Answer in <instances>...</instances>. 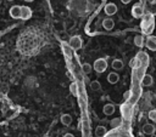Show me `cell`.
I'll use <instances>...</instances> for the list:
<instances>
[{"mask_svg": "<svg viewBox=\"0 0 156 137\" xmlns=\"http://www.w3.org/2000/svg\"><path fill=\"white\" fill-rule=\"evenodd\" d=\"M140 28H141L144 34L150 36V34L152 33V30L155 28V16H152L151 13H145L143 16V19H141V23H140Z\"/></svg>", "mask_w": 156, "mask_h": 137, "instance_id": "1", "label": "cell"}, {"mask_svg": "<svg viewBox=\"0 0 156 137\" xmlns=\"http://www.w3.org/2000/svg\"><path fill=\"white\" fill-rule=\"evenodd\" d=\"M93 68L95 69V72L98 73H104L106 69H107V62L105 58H98L95 62H94V65Z\"/></svg>", "mask_w": 156, "mask_h": 137, "instance_id": "2", "label": "cell"}, {"mask_svg": "<svg viewBox=\"0 0 156 137\" xmlns=\"http://www.w3.org/2000/svg\"><path fill=\"white\" fill-rule=\"evenodd\" d=\"M82 45H83V42H82L80 36H78V35H73V36L69 39V47H71L72 50L78 51L79 48H82Z\"/></svg>", "mask_w": 156, "mask_h": 137, "instance_id": "3", "label": "cell"}, {"mask_svg": "<svg viewBox=\"0 0 156 137\" xmlns=\"http://www.w3.org/2000/svg\"><path fill=\"white\" fill-rule=\"evenodd\" d=\"M144 8H143V5L141 4H135L133 7H132V16L134 18H143L144 16Z\"/></svg>", "mask_w": 156, "mask_h": 137, "instance_id": "4", "label": "cell"}, {"mask_svg": "<svg viewBox=\"0 0 156 137\" xmlns=\"http://www.w3.org/2000/svg\"><path fill=\"white\" fill-rule=\"evenodd\" d=\"M104 11H105V13H106L107 16H113V15L117 12V6H116V4H113V2H108V4L105 5Z\"/></svg>", "mask_w": 156, "mask_h": 137, "instance_id": "5", "label": "cell"}, {"mask_svg": "<svg viewBox=\"0 0 156 137\" xmlns=\"http://www.w3.org/2000/svg\"><path fill=\"white\" fill-rule=\"evenodd\" d=\"M32 17V10L29 8V6L23 5L21 6V19H29Z\"/></svg>", "mask_w": 156, "mask_h": 137, "instance_id": "6", "label": "cell"}, {"mask_svg": "<svg viewBox=\"0 0 156 137\" xmlns=\"http://www.w3.org/2000/svg\"><path fill=\"white\" fill-rule=\"evenodd\" d=\"M145 46L151 51H156V36H152V35L147 36L145 41Z\"/></svg>", "mask_w": 156, "mask_h": 137, "instance_id": "7", "label": "cell"}, {"mask_svg": "<svg viewBox=\"0 0 156 137\" xmlns=\"http://www.w3.org/2000/svg\"><path fill=\"white\" fill-rule=\"evenodd\" d=\"M10 16L12 17V18H15V19H17V18H21V6H17V5H15V6H12L11 8H10Z\"/></svg>", "mask_w": 156, "mask_h": 137, "instance_id": "8", "label": "cell"}, {"mask_svg": "<svg viewBox=\"0 0 156 137\" xmlns=\"http://www.w3.org/2000/svg\"><path fill=\"white\" fill-rule=\"evenodd\" d=\"M155 131H156V126L152 124H145L143 126V132L145 135H152V133H155Z\"/></svg>", "mask_w": 156, "mask_h": 137, "instance_id": "9", "label": "cell"}, {"mask_svg": "<svg viewBox=\"0 0 156 137\" xmlns=\"http://www.w3.org/2000/svg\"><path fill=\"white\" fill-rule=\"evenodd\" d=\"M134 45L135 46H138V47H143L144 45H145V39H144V36L143 35H140V34H138V35H135L134 36Z\"/></svg>", "mask_w": 156, "mask_h": 137, "instance_id": "10", "label": "cell"}, {"mask_svg": "<svg viewBox=\"0 0 156 137\" xmlns=\"http://www.w3.org/2000/svg\"><path fill=\"white\" fill-rule=\"evenodd\" d=\"M102 27L106 29V30H111L113 27H115V22L112 18H105L102 21Z\"/></svg>", "mask_w": 156, "mask_h": 137, "instance_id": "11", "label": "cell"}, {"mask_svg": "<svg viewBox=\"0 0 156 137\" xmlns=\"http://www.w3.org/2000/svg\"><path fill=\"white\" fill-rule=\"evenodd\" d=\"M141 84L144 86H151L154 84V78L151 75H149V74H145L143 76V79H141Z\"/></svg>", "mask_w": 156, "mask_h": 137, "instance_id": "12", "label": "cell"}, {"mask_svg": "<svg viewBox=\"0 0 156 137\" xmlns=\"http://www.w3.org/2000/svg\"><path fill=\"white\" fill-rule=\"evenodd\" d=\"M102 110H104V114L105 115H112L115 113V105L111 104V103H107V104L104 105V109Z\"/></svg>", "mask_w": 156, "mask_h": 137, "instance_id": "13", "label": "cell"}, {"mask_svg": "<svg viewBox=\"0 0 156 137\" xmlns=\"http://www.w3.org/2000/svg\"><path fill=\"white\" fill-rule=\"evenodd\" d=\"M118 80H119V75L117 73H115V72H112V73H110L107 75V81L110 84H116Z\"/></svg>", "mask_w": 156, "mask_h": 137, "instance_id": "14", "label": "cell"}, {"mask_svg": "<svg viewBox=\"0 0 156 137\" xmlns=\"http://www.w3.org/2000/svg\"><path fill=\"white\" fill-rule=\"evenodd\" d=\"M61 122H62L65 126L71 125V122H72V116H71L69 114H62V115H61Z\"/></svg>", "mask_w": 156, "mask_h": 137, "instance_id": "15", "label": "cell"}, {"mask_svg": "<svg viewBox=\"0 0 156 137\" xmlns=\"http://www.w3.org/2000/svg\"><path fill=\"white\" fill-rule=\"evenodd\" d=\"M123 62L121 61V59H113L112 61V68L115 69V70H121V69H123Z\"/></svg>", "mask_w": 156, "mask_h": 137, "instance_id": "16", "label": "cell"}, {"mask_svg": "<svg viewBox=\"0 0 156 137\" xmlns=\"http://www.w3.org/2000/svg\"><path fill=\"white\" fill-rule=\"evenodd\" d=\"M105 133H106V129L104 126H98L95 129V135L98 137H102V136H105Z\"/></svg>", "mask_w": 156, "mask_h": 137, "instance_id": "17", "label": "cell"}, {"mask_svg": "<svg viewBox=\"0 0 156 137\" xmlns=\"http://www.w3.org/2000/svg\"><path fill=\"white\" fill-rule=\"evenodd\" d=\"M121 122H122L121 118H115V119H112V120L110 121V125H111L112 129H116V127L121 126Z\"/></svg>", "mask_w": 156, "mask_h": 137, "instance_id": "18", "label": "cell"}, {"mask_svg": "<svg viewBox=\"0 0 156 137\" xmlns=\"http://www.w3.org/2000/svg\"><path fill=\"white\" fill-rule=\"evenodd\" d=\"M90 87H91L93 91H99L101 89V85H100V82L98 80H94V81L90 82Z\"/></svg>", "mask_w": 156, "mask_h": 137, "instance_id": "19", "label": "cell"}, {"mask_svg": "<svg viewBox=\"0 0 156 137\" xmlns=\"http://www.w3.org/2000/svg\"><path fill=\"white\" fill-rule=\"evenodd\" d=\"M91 69H93V67H91L89 63H83V64H82V70H83V73L89 74V73L91 72Z\"/></svg>", "mask_w": 156, "mask_h": 137, "instance_id": "20", "label": "cell"}, {"mask_svg": "<svg viewBox=\"0 0 156 137\" xmlns=\"http://www.w3.org/2000/svg\"><path fill=\"white\" fill-rule=\"evenodd\" d=\"M69 91H71V93H72L73 96H77V95H78V90H77V84H76V82H72V84L69 85Z\"/></svg>", "mask_w": 156, "mask_h": 137, "instance_id": "21", "label": "cell"}, {"mask_svg": "<svg viewBox=\"0 0 156 137\" xmlns=\"http://www.w3.org/2000/svg\"><path fill=\"white\" fill-rule=\"evenodd\" d=\"M135 58H138L139 61H145V62H147V55H146L145 52H139Z\"/></svg>", "mask_w": 156, "mask_h": 137, "instance_id": "22", "label": "cell"}, {"mask_svg": "<svg viewBox=\"0 0 156 137\" xmlns=\"http://www.w3.org/2000/svg\"><path fill=\"white\" fill-rule=\"evenodd\" d=\"M149 13H151L152 16H156V1L152 2V4L149 6Z\"/></svg>", "mask_w": 156, "mask_h": 137, "instance_id": "23", "label": "cell"}, {"mask_svg": "<svg viewBox=\"0 0 156 137\" xmlns=\"http://www.w3.org/2000/svg\"><path fill=\"white\" fill-rule=\"evenodd\" d=\"M149 118H150L152 121H155V122H156V109H154V110H150V112H149Z\"/></svg>", "mask_w": 156, "mask_h": 137, "instance_id": "24", "label": "cell"}, {"mask_svg": "<svg viewBox=\"0 0 156 137\" xmlns=\"http://www.w3.org/2000/svg\"><path fill=\"white\" fill-rule=\"evenodd\" d=\"M138 64H139V59H138V58L132 59V61H130V63H129V65H130V67H136Z\"/></svg>", "mask_w": 156, "mask_h": 137, "instance_id": "25", "label": "cell"}, {"mask_svg": "<svg viewBox=\"0 0 156 137\" xmlns=\"http://www.w3.org/2000/svg\"><path fill=\"white\" fill-rule=\"evenodd\" d=\"M130 93H132L130 91H126V92L123 93V98H124L126 101H128V99H129V97H130Z\"/></svg>", "mask_w": 156, "mask_h": 137, "instance_id": "26", "label": "cell"}, {"mask_svg": "<svg viewBox=\"0 0 156 137\" xmlns=\"http://www.w3.org/2000/svg\"><path fill=\"white\" fill-rule=\"evenodd\" d=\"M121 1H122L123 4H129V2L132 1V0H121Z\"/></svg>", "mask_w": 156, "mask_h": 137, "instance_id": "27", "label": "cell"}, {"mask_svg": "<svg viewBox=\"0 0 156 137\" xmlns=\"http://www.w3.org/2000/svg\"><path fill=\"white\" fill-rule=\"evenodd\" d=\"M63 137H74V136H73L72 133H66V135H65Z\"/></svg>", "mask_w": 156, "mask_h": 137, "instance_id": "28", "label": "cell"}, {"mask_svg": "<svg viewBox=\"0 0 156 137\" xmlns=\"http://www.w3.org/2000/svg\"><path fill=\"white\" fill-rule=\"evenodd\" d=\"M146 1H147V0H140V2H141V4H144V2H146Z\"/></svg>", "mask_w": 156, "mask_h": 137, "instance_id": "29", "label": "cell"}, {"mask_svg": "<svg viewBox=\"0 0 156 137\" xmlns=\"http://www.w3.org/2000/svg\"><path fill=\"white\" fill-rule=\"evenodd\" d=\"M24 1H27V2H30V1H33V0H24Z\"/></svg>", "mask_w": 156, "mask_h": 137, "instance_id": "30", "label": "cell"}]
</instances>
